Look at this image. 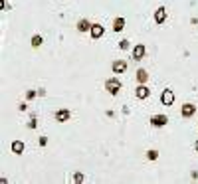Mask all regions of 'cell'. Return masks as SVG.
Returning <instances> with one entry per match:
<instances>
[{"label":"cell","instance_id":"1","mask_svg":"<svg viewBox=\"0 0 198 184\" xmlns=\"http://www.w3.org/2000/svg\"><path fill=\"white\" fill-rule=\"evenodd\" d=\"M121 87H123V85H121V81L117 79V77H109V79L105 81V89L109 91L111 95H117L121 91Z\"/></svg>","mask_w":198,"mask_h":184},{"label":"cell","instance_id":"2","mask_svg":"<svg viewBox=\"0 0 198 184\" xmlns=\"http://www.w3.org/2000/svg\"><path fill=\"white\" fill-rule=\"evenodd\" d=\"M160 103H163L164 107H170V105L174 103V93L170 89H164L163 95H160Z\"/></svg>","mask_w":198,"mask_h":184},{"label":"cell","instance_id":"3","mask_svg":"<svg viewBox=\"0 0 198 184\" xmlns=\"http://www.w3.org/2000/svg\"><path fill=\"white\" fill-rule=\"evenodd\" d=\"M69 119H71V111H69V109L56 111V123H67Z\"/></svg>","mask_w":198,"mask_h":184},{"label":"cell","instance_id":"4","mask_svg":"<svg viewBox=\"0 0 198 184\" xmlns=\"http://www.w3.org/2000/svg\"><path fill=\"white\" fill-rule=\"evenodd\" d=\"M111 69H113V73H125L127 71V62L125 59H115L111 63Z\"/></svg>","mask_w":198,"mask_h":184},{"label":"cell","instance_id":"5","mask_svg":"<svg viewBox=\"0 0 198 184\" xmlns=\"http://www.w3.org/2000/svg\"><path fill=\"white\" fill-rule=\"evenodd\" d=\"M168 123V117L167 115H153L151 117V125L153 127H164Z\"/></svg>","mask_w":198,"mask_h":184},{"label":"cell","instance_id":"6","mask_svg":"<svg viewBox=\"0 0 198 184\" xmlns=\"http://www.w3.org/2000/svg\"><path fill=\"white\" fill-rule=\"evenodd\" d=\"M135 95L139 97V99H147V97L151 95V89H149L145 83H139V87L135 89Z\"/></svg>","mask_w":198,"mask_h":184},{"label":"cell","instance_id":"7","mask_svg":"<svg viewBox=\"0 0 198 184\" xmlns=\"http://www.w3.org/2000/svg\"><path fill=\"white\" fill-rule=\"evenodd\" d=\"M145 52H147L145 46H143V44H137L135 48H133V59H135V62L143 59V58H145Z\"/></svg>","mask_w":198,"mask_h":184},{"label":"cell","instance_id":"8","mask_svg":"<svg viewBox=\"0 0 198 184\" xmlns=\"http://www.w3.org/2000/svg\"><path fill=\"white\" fill-rule=\"evenodd\" d=\"M194 113H196V107L192 103H186V105H182V109H180V115H182L184 119H190Z\"/></svg>","mask_w":198,"mask_h":184},{"label":"cell","instance_id":"9","mask_svg":"<svg viewBox=\"0 0 198 184\" xmlns=\"http://www.w3.org/2000/svg\"><path fill=\"white\" fill-rule=\"evenodd\" d=\"M164 20H167V8L160 6V8H157V12H154V22H157V24H163Z\"/></svg>","mask_w":198,"mask_h":184},{"label":"cell","instance_id":"10","mask_svg":"<svg viewBox=\"0 0 198 184\" xmlns=\"http://www.w3.org/2000/svg\"><path fill=\"white\" fill-rule=\"evenodd\" d=\"M91 26H93V24L89 22L87 18H81V20L76 24V28H77V32H89V30H91Z\"/></svg>","mask_w":198,"mask_h":184},{"label":"cell","instance_id":"11","mask_svg":"<svg viewBox=\"0 0 198 184\" xmlns=\"http://www.w3.org/2000/svg\"><path fill=\"white\" fill-rule=\"evenodd\" d=\"M89 34H91L93 40H99V38L103 36V26H101V24H93L91 30H89Z\"/></svg>","mask_w":198,"mask_h":184},{"label":"cell","instance_id":"12","mask_svg":"<svg viewBox=\"0 0 198 184\" xmlns=\"http://www.w3.org/2000/svg\"><path fill=\"white\" fill-rule=\"evenodd\" d=\"M10 149H12L14 154H22L24 153V143H22V140H14V143L10 145Z\"/></svg>","mask_w":198,"mask_h":184},{"label":"cell","instance_id":"13","mask_svg":"<svg viewBox=\"0 0 198 184\" xmlns=\"http://www.w3.org/2000/svg\"><path fill=\"white\" fill-rule=\"evenodd\" d=\"M113 30L115 32H123V30H125V18H121V16L115 18L113 20Z\"/></svg>","mask_w":198,"mask_h":184},{"label":"cell","instance_id":"14","mask_svg":"<svg viewBox=\"0 0 198 184\" xmlns=\"http://www.w3.org/2000/svg\"><path fill=\"white\" fill-rule=\"evenodd\" d=\"M135 77H137V81H139V83H147V81H149V77H151V75L147 73V69H139Z\"/></svg>","mask_w":198,"mask_h":184},{"label":"cell","instance_id":"15","mask_svg":"<svg viewBox=\"0 0 198 184\" xmlns=\"http://www.w3.org/2000/svg\"><path fill=\"white\" fill-rule=\"evenodd\" d=\"M42 44H44V38H42V36H34V38H32V46H34V48H40Z\"/></svg>","mask_w":198,"mask_h":184},{"label":"cell","instance_id":"16","mask_svg":"<svg viewBox=\"0 0 198 184\" xmlns=\"http://www.w3.org/2000/svg\"><path fill=\"white\" fill-rule=\"evenodd\" d=\"M147 159H149V160H157V159H159V150H154V149L147 150Z\"/></svg>","mask_w":198,"mask_h":184},{"label":"cell","instance_id":"17","mask_svg":"<svg viewBox=\"0 0 198 184\" xmlns=\"http://www.w3.org/2000/svg\"><path fill=\"white\" fill-rule=\"evenodd\" d=\"M85 180V176L81 174V172H76V174H73V182H77V184H81Z\"/></svg>","mask_w":198,"mask_h":184},{"label":"cell","instance_id":"18","mask_svg":"<svg viewBox=\"0 0 198 184\" xmlns=\"http://www.w3.org/2000/svg\"><path fill=\"white\" fill-rule=\"evenodd\" d=\"M129 44H131L129 40H121L119 42V48H121V50H129Z\"/></svg>","mask_w":198,"mask_h":184},{"label":"cell","instance_id":"19","mask_svg":"<svg viewBox=\"0 0 198 184\" xmlns=\"http://www.w3.org/2000/svg\"><path fill=\"white\" fill-rule=\"evenodd\" d=\"M38 95V91H34V89H30L28 93H26V99H34V97Z\"/></svg>","mask_w":198,"mask_h":184},{"label":"cell","instance_id":"20","mask_svg":"<svg viewBox=\"0 0 198 184\" xmlns=\"http://www.w3.org/2000/svg\"><path fill=\"white\" fill-rule=\"evenodd\" d=\"M36 125H38V119L32 117V119H30V123H28V127H30V129H36Z\"/></svg>","mask_w":198,"mask_h":184},{"label":"cell","instance_id":"21","mask_svg":"<svg viewBox=\"0 0 198 184\" xmlns=\"http://www.w3.org/2000/svg\"><path fill=\"white\" fill-rule=\"evenodd\" d=\"M38 143H40V147H46V145H48V137H40Z\"/></svg>","mask_w":198,"mask_h":184},{"label":"cell","instance_id":"22","mask_svg":"<svg viewBox=\"0 0 198 184\" xmlns=\"http://www.w3.org/2000/svg\"><path fill=\"white\" fill-rule=\"evenodd\" d=\"M194 147H196V150H198V140H196V145H194Z\"/></svg>","mask_w":198,"mask_h":184}]
</instances>
